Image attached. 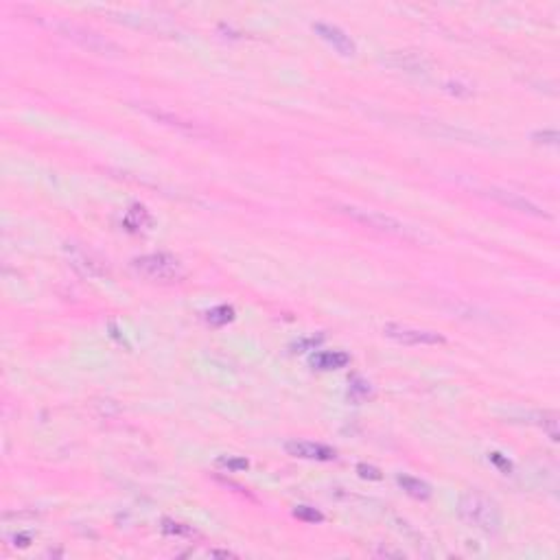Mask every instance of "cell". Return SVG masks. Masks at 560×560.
<instances>
[{
  "label": "cell",
  "instance_id": "obj_1",
  "mask_svg": "<svg viewBox=\"0 0 560 560\" xmlns=\"http://www.w3.org/2000/svg\"><path fill=\"white\" fill-rule=\"evenodd\" d=\"M457 514L466 526L494 537L501 530V510L492 499L481 492H466L457 503Z\"/></svg>",
  "mask_w": 560,
  "mask_h": 560
},
{
  "label": "cell",
  "instance_id": "obj_2",
  "mask_svg": "<svg viewBox=\"0 0 560 560\" xmlns=\"http://www.w3.org/2000/svg\"><path fill=\"white\" fill-rule=\"evenodd\" d=\"M134 272L149 280V283H160V285H171V283H180L186 276L184 265L177 261L173 254L167 252H154V254H143L132 261Z\"/></svg>",
  "mask_w": 560,
  "mask_h": 560
},
{
  "label": "cell",
  "instance_id": "obj_3",
  "mask_svg": "<svg viewBox=\"0 0 560 560\" xmlns=\"http://www.w3.org/2000/svg\"><path fill=\"white\" fill-rule=\"evenodd\" d=\"M57 29H59V33L66 35L68 40L77 42L86 50H90V53H97V55H114V53H119V46L114 44V42H110L108 37L99 35V33L86 29V27H79V24L57 22Z\"/></svg>",
  "mask_w": 560,
  "mask_h": 560
},
{
  "label": "cell",
  "instance_id": "obj_4",
  "mask_svg": "<svg viewBox=\"0 0 560 560\" xmlns=\"http://www.w3.org/2000/svg\"><path fill=\"white\" fill-rule=\"evenodd\" d=\"M346 217L354 219L357 223H363L368 228H374V230L388 232V234H405V226L401 221H397L390 214H383L379 210H366V208H357V206H337Z\"/></svg>",
  "mask_w": 560,
  "mask_h": 560
},
{
  "label": "cell",
  "instance_id": "obj_5",
  "mask_svg": "<svg viewBox=\"0 0 560 560\" xmlns=\"http://www.w3.org/2000/svg\"><path fill=\"white\" fill-rule=\"evenodd\" d=\"M386 337L405 343V346H436V343H444V339L436 330H425L407 324H386L383 326Z\"/></svg>",
  "mask_w": 560,
  "mask_h": 560
},
{
  "label": "cell",
  "instance_id": "obj_6",
  "mask_svg": "<svg viewBox=\"0 0 560 560\" xmlns=\"http://www.w3.org/2000/svg\"><path fill=\"white\" fill-rule=\"evenodd\" d=\"M313 31L317 37H322V40L328 44V46H333L339 55L343 57H352L354 53H357V46H354L352 42V37L339 29L337 24H330V22H313Z\"/></svg>",
  "mask_w": 560,
  "mask_h": 560
},
{
  "label": "cell",
  "instance_id": "obj_7",
  "mask_svg": "<svg viewBox=\"0 0 560 560\" xmlns=\"http://www.w3.org/2000/svg\"><path fill=\"white\" fill-rule=\"evenodd\" d=\"M289 455L302 457V460H317V462H330L335 460V449L326 447L320 442H309V440H291L285 444Z\"/></svg>",
  "mask_w": 560,
  "mask_h": 560
},
{
  "label": "cell",
  "instance_id": "obj_8",
  "mask_svg": "<svg viewBox=\"0 0 560 560\" xmlns=\"http://www.w3.org/2000/svg\"><path fill=\"white\" fill-rule=\"evenodd\" d=\"M490 195L501 201L503 206L508 208H512V210H519V212H526V214H534V217H547V212H543L537 203L526 199V197H521L517 193H510V190H501V188H492L490 190Z\"/></svg>",
  "mask_w": 560,
  "mask_h": 560
},
{
  "label": "cell",
  "instance_id": "obj_9",
  "mask_svg": "<svg viewBox=\"0 0 560 560\" xmlns=\"http://www.w3.org/2000/svg\"><path fill=\"white\" fill-rule=\"evenodd\" d=\"M388 66L397 68V70H405V72H412V74H425L429 70V61L418 55V53H392V57L386 59Z\"/></svg>",
  "mask_w": 560,
  "mask_h": 560
},
{
  "label": "cell",
  "instance_id": "obj_10",
  "mask_svg": "<svg viewBox=\"0 0 560 560\" xmlns=\"http://www.w3.org/2000/svg\"><path fill=\"white\" fill-rule=\"evenodd\" d=\"M66 252H68L70 265H72L77 272H81L83 276H101V274H103V270H101V265H99L86 250H81V248H77V246L66 243Z\"/></svg>",
  "mask_w": 560,
  "mask_h": 560
},
{
  "label": "cell",
  "instance_id": "obj_11",
  "mask_svg": "<svg viewBox=\"0 0 560 560\" xmlns=\"http://www.w3.org/2000/svg\"><path fill=\"white\" fill-rule=\"evenodd\" d=\"M348 361H350V357L343 350H322V352H315L311 357V366L315 368V370H322V372L346 368Z\"/></svg>",
  "mask_w": 560,
  "mask_h": 560
},
{
  "label": "cell",
  "instance_id": "obj_12",
  "mask_svg": "<svg viewBox=\"0 0 560 560\" xmlns=\"http://www.w3.org/2000/svg\"><path fill=\"white\" fill-rule=\"evenodd\" d=\"M399 486L410 494L414 499H420V501H427L431 497V486L427 481L418 479V477H412V475H399L397 477Z\"/></svg>",
  "mask_w": 560,
  "mask_h": 560
},
{
  "label": "cell",
  "instance_id": "obj_13",
  "mask_svg": "<svg viewBox=\"0 0 560 560\" xmlns=\"http://www.w3.org/2000/svg\"><path fill=\"white\" fill-rule=\"evenodd\" d=\"M151 223V217H149V212L145 210V206H132L130 210H127L125 214V226H127V230H143V228H147Z\"/></svg>",
  "mask_w": 560,
  "mask_h": 560
},
{
  "label": "cell",
  "instance_id": "obj_14",
  "mask_svg": "<svg viewBox=\"0 0 560 560\" xmlns=\"http://www.w3.org/2000/svg\"><path fill=\"white\" fill-rule=\"evenodd\" d=\"M232 320H234V309L228 307V304H219V307H214L206 313V322L210 326H223Z\"/></svg>",
  "mask_w": 560,
  "mask_h": 560
},
{
  "label": "cell",
  "instance_id": "obj_15",
  "mask_svg": "<svg viewBox=\"0 0 560 560\" xmlns=\"http://www.w3.org/2000/svg\"><path fill=\"white\" fill-rule=\"evenodd\" d=\"M537 418H539V425L547 431V436L556 442L558 440V416L554 412H539Z\"/></svg>",
  "mask_w": 560,
  "mask_h": 560
},
{
  "label": "cell",
  "instance_id": "obj_16",
  "mask_svg": "<svg viewBox=\"0 0 560 560\" xmlns=\"http://www.w3.org/2000/svg\"><path fill=\"white\" fill-rule=\"evenodd\" d=\"M294 514L300 519V521H307V523H320V521H324V514L320 510H315V508L311 506H298Z\"/></svg>",
  "mask_w": 560,
  "mask_h": 560
},
{
  "label": "cell",
  "instance_id": "obj_17",
  "mask_svg": "<svg viewBox=\"0 0 560 560\" xmlns=\"http://www.w3.org/2000/svg\"><path fill=\"white\" fill-rule=\"evenodd\" d=\"M217 464L221 468H228V470H232V473H239V470H246L250 464L246 457H237V455H228V457H219Z\"/></svg>",
  "mask_w": 560,
  "mask_h": 560
},
{
  "label": "cell",
  "instance_id": "obj_18",
  "mask_svg": "<svg viewBox=\"0 0 560 560\" xmlns=\"http://www.w3.org/2000/svg\"><path fill=\"white\" fill-rule=\"evenodd\" d=\"M350 394L354 399H366L368 394H370V383L363 381V379H354L352 386H350Z\"/></svg>",
  "mask_w": 560,
  "mask_h": 560
},
{
  "label": "cell",
  "instance_id": "obj_19",
  "mask_svg": "<svg viewBox=\"0 0 560 560\" xmlns=\"http://www.w3.org/2000/svg\"><path fill=\"white\" fill-rule=\"evenodd\" d=\"M534 143H543V145H558V132L556 130H543L532 136Z\"/></svg>",
  "mask_w": 560,
  "mask_h": 560
},
{
  "label": "cell",
  "instance_id": "obj_20",
  "mask_svg": "<svg viewBox=\"0 0 560 560\" xmlns=\"http://www.w3.org/2000/svg\"><path fill=\"white\" fill-rule=\"evenodd\" d=\"M357 473L366 479H381V470L377 466H368V464H359Z\"/></svg>",
  "mask_w": 560,
  "mask_h": 560
},
{
  "label": "cell",
  "instance_id": "obj_21",
  "mask_svg": "<svg viewBox=\"0 0 560 560\" xmlns=\"http://www.w3.org/2000/svg\"><path fill=\"white\" fill-rule=\"evenodd\" d=\"M447 90H449L451 94H457V97H468L470 92H473L468 86H464V83H460V81H449V83H447Z\"/></svg>",
  "mask_w": 560,
  "mask_h": 560
},
{
  "label": "cell",
  "instance_id": "obj_22",
  "mask_svg": "<svg viewBox=\"0 0 560 560\" xmlns=\"http://www.w3.org/2000/svg\"><path fill=\"white\" fill-rule=\"evenodd\" d=\"M164 532L169 534H188V528H182L180 523H173V521H164Z\"/></svg>",
  "mask_w": 560,
  "mask_h": 560
},
{
  "label": "cell",
  "instance_id": "obj_23",
  "mask_svg": "<svg viewBox=\"0 0 560 560\" xmlns=\"http://www.w3.org/2000/svg\"><path fill=\"white\" fill-rule=\"evenodd\" d=\"M490 460H492L494 464L503 466V470H506V473H508V468H510V462H508V460H501V457H499V453H490Z\"/></svg>",
  "mask_w": 560,
  "mask_h": 560
}]
</instances>
